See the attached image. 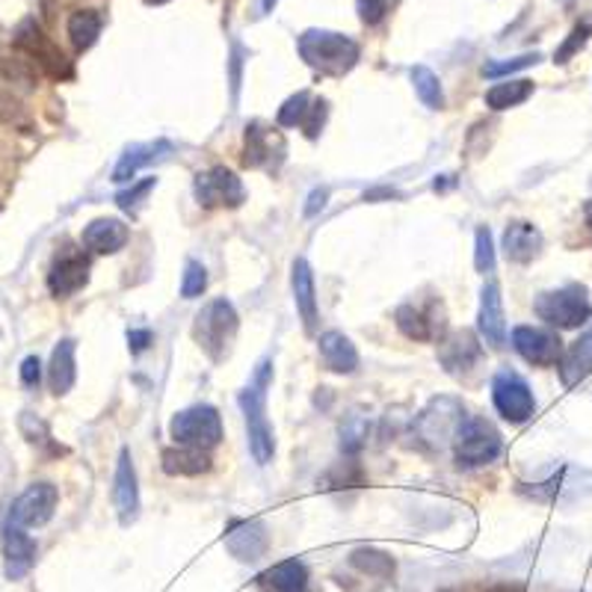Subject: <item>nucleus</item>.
Masks as SVG:
<instances>
[{
  "mask_svg": "<svg viewBox=\"0 0 592 592\" xmlns=\"http://www.w3.org/2000/svg\"><path fill=\"white\" fill-rule=\"evenodd\" d=\"M273 379V362L264 358L255 374L249 379V386L240 391V410L247 418V436H249V453L259 465L273 463L276 453V439H273V427L267 420V388Z\"/></svg>",
  "mask_w": 592,
  "mask_h": 592,
  "instance_id": "obj_1",
  "label": "nucleus"
},
{
  "mask_svg": "<svg viewBox=\"0 0 592 592\" xmlns=\"http://www.w3.org/2000/svg\"><path fill=\"white\" fill-rule=\"evenodd\" d=\"M237 329H240V317H237L235 305L226 297H219L196 314L193 341L211 362H223L235 347Z\"/></svg>",
  "mask_w": 592,
  "mask_h": 592,
  "instance_id": "obj_2",
  "label": "nucleus"
},
{
  "mask_svg": "<svg viewBox=\"0 0 592 592\" xmlns=\"http://www.w3.org/2000/svg\"><path fill=\"white\" fill-rule=\"evenodd\" d=\"M300 54L320 75H347L362 51L344 33L308 30L300 36Z\"/></svg>",
  "mask_w": 592,
  "mask_h": 592,
  "instance_id": "obj_3",
  "label": "nucleus"
},
{
  "mask_svg": "<svg viewBox=\"0 0 592 592\" xmlns=\"http://www.w3.org/2000/svg\"><path fill=\"white\" fill-rule=\"evenodd\" d=\"M533 312L554 329H581L592 320V300L587 285H566L557 291L539 293L533 300Z\"/></svg>",
  "mask_w": 592,
  "mask_h": 592,
  "instance_id": "obj_4",
  "label": "nucleus"
},
{
  "mask_svg": "<svg viewBox=\"0 0 592 592\" xmlns=\"http://www.w3.org/2000/svg\"><path fill=\"white\" fill-rule=\"evenodd\" d=\"M504 451V439L492 420L465 418V424L453 439V456L459 468H480V465L495 463Z\"/></svg>",
  "mask_w": 592,
  "mask_h": 592,
  "instance_id": "obj_5",
  "label": "nucleus"
},
{
  "mask_svg": "<svg viewBox=\"0 0 592 592\" xmlns=\"http://www.w3.org/2000/svg\"><path fill=\"white\" fill-rule=\"evenodd\" d=\"M169 436L175 444H184V448L214 451L216 444L223 442V418L214 406L196 403V406L175 412L169 420Z\"/></svg>",
  "mask_w": 592,
  "mask_h": 592,
  "instance_id": "obj_6",
  "label": "nucleus"
},
{
  "mask_svg": "<svg viewBox=\"0 0 592 592\" xmlns=\"http://www.w3.org/2000/svg\"><path fill=\"white\" fill-rule=\"evenodd\" d=\"M463 424V403H456L453 398H436L415 420V432H418V439L427 448H444V444H453Z\"/></svg>",
  "mask_w": 592,
  "mask_h": 592,
  "instance_id": "obj_7",
  "label": "nucleus"
},
{
  "mask_svg": "<svg viewBox=\"0 0 592 592\" xmlns=\"http://www.w3.org/2000/svg\"><path fill=\"white\" fill-rule=\"evenodd\" d=\"M193 193L202 207H240L247 202V187L228 166H211L196 173Z\"/></svg>",
  "mask_w": 592,
  "mask_h": 592,
  "instance_id": "obj_8",
  "label": "nucleus"
},
{
  "mask_svg": "<svg viewBox=\"0 0 592 592\" xmlns=\"http://www.w3.org/2000/svg\"><path fill=\"white\" fill-rule=\"evenodd\" d=\"M492 403L501 412V418L509 424H525L537 412V400L530 391L528 379L518 377L516 370H501L492 379Z\"/></svg>",
  "mask_w": 592,
  "mask_h": 592,
  "instance_id": "obj_9",
  "label": "nucleus"
},
{
  "mask_svg": "<svg viewBox=\"0 0 592 592\" xmlns=\"http://www.w3.org/2000/svg\"><path fill=\"white\" fill-rule=\"evenodd\" d=\"M285 137L279 128H273L267 122H249L243 134V163L252 169H269L276 173L285 161Z\"/></svg>",
  "mask_w": 592,
  "mask_h": 592,
  "instance_id": "obj_10",
  "label": "nucleus"
},
{
  "mask_svg": "<svg viewBox=\"0 0 592 592\" xmlns=\"http://www.w3.org/2000/svg\"><path fill=\"white\" fill-rule=\"evenodd\" d=\"M56 504H60V492L54 483H33L15 497L10 521L18 528H42L54 518Z\"/></svg>",
  "mask_w": 592,
  "mask_h": 592,
  "instance_id": "obj_11",
  "label": "nucleus"
},
{
  "mask_svg": "<svg viewBox=\"0 0 592 592\" xmlns=\"http://www.w3.org/2000/svg\"><path fill=\"white\" fill-rule=\"evenodd\" d=\"M513 347L528 365L537 367L560 365L563 353H566L560 335L554 329H542V326H516L513 329Z\"/></svg>",
  "mask_w": 592,
  "mask_h": 592,
  "instance_id": "obj_12",
  "label": "nucleus"
},
{
  "mask_svg": "<svg viewBox=\"0 0 592 592\" xmlns=\"http://www.w3.org/2000/svg\"><path fill=\"white\" fill-rule=\"evenodd\" d=\"M15 45L22 48L30 63H36L42 72H48L51 77H68L72 75V65L63 56V51L56 48L48 36L42 33V27L36 22H24L15 33Z\"/></svg>",
  "mask_w": 592,
  "mask_h": 592,
  "instance_id": "obj_13",
  "label": "nucleus"
},
{
  "mask_svg": "<svg viewBox=\"0 0 592 592\" xmlns=\"http://www.w3.org/2000/svg\"><path fill=\"white\" fill-rule=\"evenodd\" d=\"M228 554L240 563H259L269 551V533L267 525L261 518H235L226 528Z\"/></svg>",
  "mask_w": 592,
  "mask_h": 592,
  "instance_id": "obj_14",
  "label": "nucleus"
},
{
  "mask_svg": "<svg viewBox=\"0 0 592 592\" xmlns=\"http://www.w3.org/2000/svg\"><path fill=\"white\" fill-rule=\"evenodd\" d=\"M394 324L412 341H436L444 332V308L439 300H430L427 305L406 302L394 312Z\"/></svg>",
  "mask_w": 592,
  "mask_h": 592,
  "instance_id": "obj_15",
  "label": "nucleus"
},
{
  "mask_svg": "<svg viewBox=\"0 0 592 592\" xmlns=\"http://www.w3.org/2000/svg\"><path fill=\"white\" fill-rule=\"evenodd\" d=\"M113 504H116L118 521L128 528L140 516V480H137V468L130 459L128 448L118 451L116 477H113Z\"/></svg>",
  "mask_w": 592,
  "mask_h": 592,
  "instance_id": "obj_16",
  "label": "nucleus"
},
{
  "mask_svg": "<svg viewBox=\"0 0 592 592\" xmlns=\"http://www.w3.org/2000/svg\"><path fill=\"white\" fill-rule=\"evenodd\" d=\"M480 358H483L480 341H477V335L468 332V329L451 332L442 341V347H439V362H442L444 370L453 374V377L471 374L474 367L480 365Z\"/></svg>",
  "mask_w": 592,
  "mask_h": 592,
  "instance_id": "obj_17",
  "label": "nucleus"
},
{
  "mask_svg": "<svg viewBox=\"0 0 592 592\" xmlns=\"http://www.w3.org/2000/svg\"><path fill=\"white\" fill-rule=\"evenodd\" d=\"M89 259L84 252H63L60 259L51 264V273H48V288L54 293L56 300H65V297H72L80 288H87L89 281Z\"/></svg>",
  "mask_w": 592,
  "mask_h": 592,
  "instance_id": "obj_18",
  "label": "nucleus"
},
{
  "mask_svg": "<svg viewBox=\"0 0 592 592\" xmlns=\"http://www.w3.org/2000/svg\"><path fill=\"white\" fill-rule=\"evenodd\" d=\"M33 563H36V542L27 533V528L18 525H7L3 530V571L10 581H22L24 575H30Z\"/></svg>",
  "mask_w": 592,
  "mask_h": 592,
  "instance_id": "obj_19",
  "label": "nucleus"
},
{
  "mask_svg": "<svg viewBox=\"0 0 592 592\" xmlns=\"http://www.w3.org/2000/svg\"><path fill=\"white\" fill-rule=\"evenodd\" d=\"M477 326L486 344L504 350L506 347V320H504V300H501V285L497 281H486L480 291V314H477Z\"/></svg>",
  "mask_w": 592,
  "mask_h": 592,
  "instance_id": "obj_20",
  "label": "nucleus"
},
{
  "mask_svg": "<svg viewBox=\"0 0 592 592\" xmlns=\"http://www.w3.org/2000/svg\"><path fill=\"white\" fill-rule=\"evenodd\" d=\"M542 247H545V240H542V231L533 223L516 219V223H509L504 228L501 249H504L506 261H513V264H530L533 259H539Z\"/></svg>",
  "mask_w": 592,
  "mask_h": 592,
  "instance_id": "obj_21",
  "label": "nucleus"
},
{
  "mask_svg": "<svg viewBox=\"0 0 592 592\" xmlns=\"http://www.w3.org/2000/svg\"><path fill=\"white\" fill-rule=\"evenodd\" d=\"M128 226L116 219V216H101V219H92L87 228H84V247L96 255H116L118 249H125L128 243Z\"/></svg>",
  "mask_w": 592,
  "mask_h": 592,
  "instance_id": "obj_22",
  "label": "nucleus"
},
{
  "mask_svg": "<svg viewBox=\"0 0 592 592\" xmlns=\"http://www.w3.org/2000/svg\"><path fill=\"white\" fill-rule=\"evenodd\" d=\"M291 285H293V300H297V312L302 317L305 332L312 335L317 329V291H314V273L312 264L305 259L293 261L291 269Z\"/></svg>",
  "mask_w": 592,
  "mask_h": 592,
  "instance_id": "obj_23",
  "label": "nucleus"
},
{
  "mask_svg": "<svg viewBox=\"0 0 592 592\" xmlns=\"http://www.w3.org/2000/svg\"><path fill=\"white\" fill-rule=\"evenodd\" d=\"M173 151V142L158 140V142H137V146H130L122 158H118L116 169H113V181L116 184H128L130 178H137L142 166H149V163L161 161Z\"/></svg>",
  "mask_w": 592,
  "mask_h": 592,
  "instance_id": "obj_24",
  "label": "nucleus"
},
{
  "mask_svg": "<svg viewBox=\"0 0 592 592\" xmlns=\"http://www.w3.org/2000/svg\"><path fill=\"white\" fill-rule=\"evenodd\" d=\"M317 347H320L324 365L332 374H355V367H358V350H355V344L344 332L329 329V332L317 338Z\"/></svg>",
  "mask_w": 592,
  "mask_h": 592,
  "instance_id": "obj_25",
  "label": "nucleus"
},
{
  "mask_svg": "<svg viewBox=\"0 0 592 592\" xmlns=\"http://www.w3.org/2000/svg\"><path fill=\"white\" fill-rule=\"evenodd\" d=\"M261 592H308V569L302 560H281L259 575Z\"/></svg>",
  "mask_w": 592,
  "mask_h": 592,
  "instance_id": "obj_26",
  "label": "nucleus"
},
{
  "mask_svg": "<svg viewBox=\"0 0 592 592\" xmlns=\"http://www.w3.org/2000/svg\"><path fill=\"white\" fill-rule=\"evenodd\" d=\"M557 370H560V382L566 388L581 386L583 379L590 377L592 374V332L581 335L575 344L566 347V353H563Z\"/></svg>",
  "mask_w": 592,
  "mask_h": 592,
  "instance_id": "obj_27",
  "label": "nucleus"
},
{
  "mask_svg": "<svg viewBox=\"0 0 592 592\" xmlns=\"http://www.w3.org/2000/svg\"><path fill=\"white\" fill-rule=\"evenodd\" d=\"M161 465L169 477H199V474L211 471V456L202 448L175 444L161 453Z\"/></svg>",
  "mask_w": 592,
  "mask_h": 592,
  "instance_id": "obj_28",
  "label": "nucleus"
},
{
  "mask_svg": "<svg viewBox=\"0 0 592 592\" xmlns=\"http://www.w3.org/2000/svg\"><path fill=\"white\" fill-rule=\"evenodd\" d=\"M75 379H77L75 341H72V338H63V341L54 347V353H51L48 382H51V391L60 398V394H68V391H72Z\"/></svg>",
  "mask_w": 592,
  "mask_h": 592,
  "instance_id": "obj_29",
  "label": "nucleus"
},
{
  "mask_svg": "<svg viewBox=\"0 0 592 592\" xmlns=\"http://www.w3.org/2000/svg\"><path fill=\"white\" fill-rule=\"evenodd\" d=\"M101 27H104V18L96 10H77L68 18V39H72L77 51H89L98 42Z\"/></svg>",
  "mask_w": 592,
  "mask_h": 592,
  "instance_id": "obj_30",
  "label": "nucleus"
},
{
  "mask_svg": "<svg viewBox=\"0 0 592 592\" xmlns=\"http://www.w3.org/2000/svg\"><path fill=\"white\" fill-rule=\"evenodd\" d=\"M533 96V80H506V84H495V87L486 92V108L492 110H509L525 104Z\"/></svg>",
  "mask_w": 592,
  "mask_h": 592,
  "instance_id": "obj_31",
  "label": "nucleus"
},
{
  "mask_svg": "<svg viewBox=\"0 0 592 592\" xmlns=\"http://www.w3.org/2000/svg\"><path fill=\"white\" fill-rule=\"evenodd\" d=\"M0 118H3L7 125H12V128L30 134V113L24 108V101L18 98V92L12 89L10 80H3V77H0Z\"/></svg>",
  "mask_w": 592,
  "mask_h": 592,
  "instance_id": "obj_32",
  "label": "nucleus"
},
{
  "mask_svg": "<svg viewBox=\"0 0 592 592\" xmlns=\"http://www.w3.org/2000/svg\"><path fill=\"white\" fill-rule=\"evenodd\" d=\"M412 84H415V92L424 101V108L430 110H442L444 108V92H442V80L439 75L427 68V65H415L412 68Z\"/></svg>",
  "mask_w": 592,
  "mask_h": 592,
  "instance_id": "obj_33",
  "label": "nucleus"
},
{
  "mask_svg": "<svg viewBox=\"0 0 592 592\" xmlns=\"http://www.w3.org/2000/svg\"><path fill=\"white\" fill-rule=\"evenodd\" d=\"M350 563H353V569L370 575V578H391L394 575V557H388L386 551L355 549L350 554Z\"/></svg>",
  "mask_w": 592,
  "mask_h": 592,
  "instance_id": "obj_34",
  "label": "nucleus"
},
{
  "mask_svg": "<svg viewBox=\"0 0 592 592\" xmlns=\"http://www.w3.org/2000/svg\"><path fill=\"white\" fill-rule=\"evenodd\" d=\"M474 267H477V273H483V276L495 269V240H492L489 226H480L477 235H474Z\"/></svg>",
  "mask_w": 592,
  "mask_h": 592,
  "instance_id": "obj_35",
  "label": "nucleus"
},
{
  "mask_svg": "<svg viewBox=\"0 0 592 592\" xmlns=\"http://www.w3.org/2000/svg\"><path fill=\"white\" fill-rule=\"evenodd\" d=\"M365 444H367V420L358 418V415L347 418L344 424H341V451H344L347 456H358Z\"/></svg>",
  "mask_w": 592,
  "mask_h": 592,
  "instance_id": "obj_36",
  "label": "nucleus"
},
{
  "mask_svg": "<svg viewBox=\"0 0 592 592\" xmlns=\"http://www.w3.org/2000/svg\"><path fill=\"white\" fill-rule=\"evenodd\" d=\"M308 110H312V96L308 92H297V96H291L285 104L279 108V125L281 128H297L302 122H305V116H308Z\"/></svg>",
  "mask_w": 592,
  "mask_h": 592,
  "instance_id": "obj_37",
  "label": "nucleus"
},
{
  "mask_svg": "<svg viewBox=\"0 0 592 592\" xmlns=\"http://www.w3.org/2000/svg\"><path fill=\"white\" fill-rule=\"evenodd\" d=\"M207 288V269L202 261L190 259L184 264V279H181V297L184 300H196L202 297Z\"/></svg>",
  "mask_w": 592,
  "mask_h": 592,
  "instance_id": "obj_38",
  "label": "nucleus"
},
{
  "mask_svg": "<svg viewBox=\"0 0 592 592\" xmlns=\"http://www.w3.org/2000/svg\"><path fill=\"white\" fill-rule=\"evenodd\" d=\"M592 36V24H578L575 30L569 33V39L557 48V54H554V63L557 65H566L571 60V56L581 51L583 45H587V39Z\"/></svg>",
  "mask_w": 592,
  "mask_h": 592,
  "instance_id": "obj_39",
  "label": "nucleus"
},
{
  "mask_svg": "<svg viewBox=\"0 0 592 592\" xmlns=\"http://www.w3.org/2000/svg\"><path fill=\"white\" fill-rule=\"evenodd\" d=\"M0 77L10 84H30V72H27V60L10 56L7 48H0Z\"/></svg>",
  "mask_w": 592,
  "mask_h": 592,
  "instance_id": "obj_40",
  "label": "nucleus"
},
{
  "mask_svg": "<svg viewBox=\"0 0 592 592\" xmlns=\"http://www.w3.org/2000/svg\"><path fill=\"white\" fill-rule=\"evenodd\" d=\"M154 187H158V178H142V181L130 184L128 190L116 193V205L122 207V211H134V207L140 205L142 199H146Z\"/></svg>",
  "mask_w": 592,
  "mask_h": 592,
  "instance_id": "obj_41",
  "label": "nucleus"
},
{
  "mask_svg": "<svg viewBox=\"0 0 592 592\" xmlns=\"http://www.w3.org/2000/svg\"><path fill=\"white\" fill-rule=\"evenodd\" d=\"M326 118H329V101H324V98H314L312 110H308V116H305V122H302V130H305V137H308V140H317V137H320Z\"/></svg>",
  "mask_w": 592,
  "mask_h": 592,
  "instance_id": "obj_42",
  "label": "nucleus"
},
{
  "mask_svg": "<svg viewBox=\"0 0 592 592\" xmlns=\"http://www.w3.org/2000/svg\"><path fill=\"white\" fill-rule=\"evenodd\" d=\"M537 63H539V54H521V56H513V60H506V63H486L483 75L486 77H504V75H513V72H518V68H528V65H537Z\"/></svg>",
  "mask_w": 592,
  "mask_h": 592,
  "instance_id": "obj_43",
  "label": "nucleus"
},
{
  "mask_svg": "<svg viewBox=\"0 0 592 592\" xmlns=\"http://www.w3.org/2000/svg\"><path fill=\"white\" fill-rule=\"evenodd\" d=\"M388 7H391V0H358V15H362V22L374 27L386 18Z\"/></svg>",
  "mask_w": 592,
  "mask_h": 592,
  "instance_id": "obj_44",
  "label": "nucleus"
},
{
  "mask_svg": "<svg viewBox=\"0 0 592 592\" xmlns=\"http://www.w3.org/2000/svg\"><path fill=\"white\" fill-rule=\"evenodd\" d=\"M39 379H42V362H39V355H27L22 362V382L27 388H36Z\"/></svg>",
  "mask_w": 592,
  "mask_h": 592,
  "instance_id": "obj_45",
  "label": "nucleus"
},
{
  "mask_svg": "<svg viewBox=\"0 0 592 592\" xmlns=\"http://www.w3.org/2000/svg\"><path fill=\"white\" fill-rule=\"evenodd\" d=\"M151 341H154V335H151L149 329H130L128 332V347L134 355L146 353L151 347Z\"/></svg>",
  "mask_w": 592,
  "mask_h": 592,
  "instance_id": "obj_46",
  "label": "nucleus"
},
{
  "mask_svg": "<svg viewBox=\"0 0 592 592\" xmlns=\"http://www.w3.org/2000/svg\"><path fill=\"white\" fill-rule=\"evenodd\" d=\"M326 199H329V193H326V190H312V196H308V205H305V216L320 214V211L326 207Z\"/></svg>",
  "mask_w": 592,
  "mask_h": 592,
  "instance_id": "obj_47",
  "label": "nucleus"
},
{
  "mask_svg": "<svg viewBox=\"0 0 592 592\" xmlns=\"http://www.w3.org/2000/svg\"><path fill=\"white\" fill-rule=\"evenodd\" d=\"M587 214H590V226H592V205H590V207H587Z\"/></svg>",
  "mask_w": 592,
  "mask_h": 592,
  "instance_id": "obj_48",
  "label": "nucleus"
},
{
  "mask_svg": "<svg viewBox=\"0 0 592 592\" xmlns=\"http://www.w3.org/2000/svg\"><path fill=\"white\" fill-rule=\"evenodd\" d=\"M149 3H166V0H149Z\"/></svg>",
  "mask_w": 592,
  "mask_h": 592,
  "instance_id": "obj_49",
  "label": "nucleus"
},
{
  "mask_svg": "<svg viewBox=\"0 0 592 592\" xmlns=\"http://www.w3.org/2000/svg\"><path fill=\"white\" fill-rule=\"evenodd\" d=\"M590 184H592V181H590Z\"/></svg>",
  "mask_w": 592,
  "mask_h": 592,
  "instance_id": "obj_50",
  "label": "nucleus"
}]
</instances>
